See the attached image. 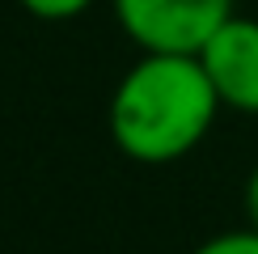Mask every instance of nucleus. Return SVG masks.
I'll list each match as a JSON object with an SVG mask.
<instances>
[{
    "label": "nucleus",
    "instance_id": "1",
    "mask_svg": "<svg viewBox=\"0 0 258 254\" xmlns=\"http://www.w3.org/2000/svg\"><path fill=\"white\" fill-rule=\"evenodd\" d=\"M220 110L199 55L144 51L110 93V136L140 165H165L203 144Z\"/></svg>",
    "mask_w": 258,
    "mask_h": 254
},
{
    "label": "nucleus",
    "instance_id": "2",
    "mask_svg": "<svg viewBox=\"0 0 258 254\" xmlns=\"http://www.w3.org/2000/svg\"><path fill=\"white\" fill-rule=\"evenodd\" d=\"M114 17L140 51L199 55L233 17V0H114Z\"/></svg>",
    "mask_w": 258,
    "mask_h": 254
},
{
    "label": "nucleus",
    "instance_id": "3",
    "mask_svg": "<svg viewBox=\"0 0 258 254\" xmlns=\"http://www.w3.org/2000/svg\"><path fill=\"white\" fill-rule=\"evenodd\" d=\"M220 106L258 114V17L233 13L199 51Z\"/></svg>",
    "mask_w": 258,
    "mask_h": 254
},
{
    "label": "nucleus",
    "instance_id": "4",
    "mask_svg": "<svg viewBox=\"0 0 258 254\" xmlns=\"http://www.w3.org/2000/svg\"><path fill=\"white\" fill-rule=\"evenodd\" d=\"M195 254H258V229H233L208 237Z\"/></svg>",
    "mask_w": 258,
    "mask_h": 254
},
{
    "label": "nucleus",
    "instance_id": "5",
    "mask_svg": "<svg viewBox=\"0 0 258 254\" xmlns=\"http://www.w3.org/2000/svg\"><path fill=\"white\" fill-rule=\"evenodd\" d=\"M17 5L26 9L30 17H38V21H72V17H81L93 0H17Z\"/></svg>",
    "mask_w": 258,
    "mask_h": 254
},
{
    "label": "nucleus",
    "instance_id": "6",
    "mask_svg": "<svg viewBox=\"0 0 258 254\" xmlns=\"http://www.w3.org/2000/svg\"><path fill=\"white\" fill-rule=\"evenodd\" d=\"M245 212H250V229H258V165L245 182Z\"/></svg>",
    "mask_w": 258,
    "mask_h": 254
}]
</instances>
